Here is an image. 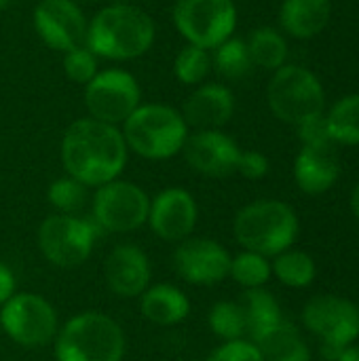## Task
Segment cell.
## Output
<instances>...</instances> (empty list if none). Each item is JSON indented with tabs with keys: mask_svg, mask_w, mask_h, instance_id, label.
Returning a JSON list of instances; mask_svg holds the SVG:
<instances>
[{
	"mask_svg": "<svg viewBox=\"0 0 359 361\" xmlns=\"http://www.w3.org/2000/svg\"><path fill=\"white\" fill-rule=\"evenodd\" d=\"M205 361H264L260 349L245 338L239 341H231L220 345L218 349H214L209 353V357Z\"/></svg>",
	"mask_w": 359,
	"mask_h": 361,
	"instance_id": "33",
	"label": "cell"
},
{
	"mask_svg": "<svg viewBox=\"0 0 359 361\" xmlns=\"http://www.w3.org/2000/svg\"><path fill=\"white\" fill-rule=\"evenodd\" d=\"M97 226L78 216L55 214L38 228V245L49 262L61 269L83 264L95 245Z\"/></svg>",
	"mask_w": 359,
	"mask_h": 361,
	"instance_id": "9",
	"label": "cell"
},
{
	"mask_svg": "<svg viewBox=\"0 0 359 361\" xmlns=\"http://www.w3.org/2000/svg\"><path fill=\"white\" fill-rule=\"evenodd\" d=\"M212 66H216V70L229 78V80H241L250 74L254 61L250 57L248 51V42L241 38H229L222 44H218L214 49L212 55Z\"/></svg>",
	"mask_w": 359,
	"mask_h": 361,
	"instance_id": "27",
	"label": "cell"
},
{
	"mask_svg": "<svg viewBox=\"0 0 359 361\" xmlns=\"http://www.w3.org/2000/svg\"><path fill=\"white\" fill-rule=\"evenodd\" d=\"M237 171L248 180H260L269 173V159L258 150H241Z\"/></svg>",
	"mask_w": 359,
	"mask_h": 361,
	"instance_id": "35",
	"label": "cell"
},
{
	"mask_svg": "<svg viewBox=\"0 0 359 361\" xmlns=\"http://www.w3.org/2000/svg\"><path fill=\"white\" fill-rule=\"evenodd\" d=\"M2 330L21 347L49 345L57 334L55 309L36 294H13L0 313Z\"/></svg>",
	"mask_w": 359,
	"mask_h": 361,
	"instance_id": "11",
	"label": "cell"
},
{
	"mask_svg": "<svg viewBox=\"0 0 359 361\" xmlns=\"http://www.w3.org/2000/svg\"><path fill=\"white\" fill-rule=\"evenodd\" d=\"M341 176V163L328 146H303L294 161V180L305 195L317 197L328 192Z\"/></svg>",
	"mask_w": 359,
	"mask_h": 361,
	"instance_id": "19",
	"label": "cell"
},
{
	"mask_svg": "<svg viewBox=\"0 0 359 361\" xmlns=\"http://www.w3.org/2000/svg\"><path fill=\"white\" fill-rule=\"evenodd\" d=\"M182 152L186 163L207 178H229L235 173L241 154L235 140L220 129L188 133Z\"/></svg>",
	"mask_w": 359,
	"mask_h": 361,
	"instance_id": "15",
	"label": "cell"
},
{
	"mask_svg": "<svg viewBox=\"0 0 359 361\" xmlns=\"http://www.w3.org/2000/svg\"><path fill=\"white\" fill-rule=\"evenodd\" d=\"M229 275L245 290H254V288H264V283L271 279L273 271H271L269 258H264L256 252L243 250L241 254L231 258Z\"/></svg>",
	"mask_w": 359,
	"mask_h": 361,
	"instance_id": "29",
	"label": "cell"
},
{
	"mask_svg": "<svg viewBox=\"0 0 359 361\" xmlns=\"http://www.w3.org/2000/svg\"><path fill=\"white\" fill-rule=\"evenodd\" d=\"M150 199L146 192L123 180L97 188L93 197V224L106 233H129L148 222Z\"/></svg>",
	"mask_w": 359,
	"mask_h": 361,
	"instance_id": "10",
	"label": "cell"
},
{
	"mask_svg": "<svg viewBox=\"0 0 359 361\" xmlns=\"http://www.w3.org/2000/svg\"><path fill=\"white\" fill-rule=\"evenodd\" d=\"M248 51L254 66L264 70H279L288 59V42L275 27H258L248 40Z\"/></svg>",
	"mask_w": 359,
	"mask_h": 361,
	"instance_id": "26",
	"label": "cell"
},
{
	"mask_svg": "<svg viewBox=\"0 0 359 361\" xmlns=\"http://www.w3.org/2000/svg\"><path fill=\"white\" fill-rule=\"evenodd\" d=\"M271 112L290 125H300L309 118L326 114V93L320 78L294 63H286L273 72L267 89Z\"/></svg>",
	"mask_w": 359,
	"mask_h": 361,
	"instance_id": "6",
	"label": "cell"
},
{
	"mask_svg": "<svg viewBox=\"0 0 359 361\" xmlns=\"http://www.w3.org/2000/svg\"><path fill=\"white\" fill-rule=\"evenodd\" d=\"M108 288L123 298L140 296L150 283V262L135 245H116L104 264Z\"/></svg>",
	"mask_w": 359,
	"mask_h": 361,
	"instance_id": "18",
	"label": "cell"
},
{
	"mask_svg": "<svg viewBox=\"0 0 359 361\" xmlns=\"http://www.w3.org/2000/svg\"><path fill=\"white\" fill-rule=\"evenodd\" d=\"M171 17L188 44L207 51L229 40L237 27V6L233 0H176Z\"/></svg>",
	"mask_w": 359,
	"mask_h": 361,
	"instance_id": "7",
	"label": "cell"
},
{
	"mask_svg": "<svg viewBox=\"0 0 359 361\" xmlns=\"http://www.w3.org/2000/svg\"><path fill=\"white\" fill-rule=\"evenodd\" d=\"M87 17L74 0H38L34 27L42 42L55 51H70L85 44Z\"/></svg>",
	"mask_w": 359,
	"mask_h": 361,
	"instance_id": "13",
	"label": "cell"
},
{
	"mask_svg": "<svg viewBox=\"0 0 359 361\" xmlns=\"http://www.w3.org/2000/svg\"><path fill=\"white\" fill-rule=\"evenodd\" d=\"M127 148L150 161H163L182 152L188 125L180 110L167 104H140L123 123Z\"/></svg>",
	"mask_w": 359,
	"mask_h": 361,
	"instance_id": "4",
	"label": "cell"
},
{
	"mask_svg": "<svg viewBox=\"0 0 359 361\" xmlns=\"http://www.w3.org/2000/svg\"><path fill=\"white\" fill-rule=\"evenodd\" d=\"M182 116L188 127L197 131L224 127L235 112V95L229 87L218 82H201L184 102Z\"/></svg>",
	"mask_w": 359,
	"mask_h": 361,
	"instance_id": "17",
	"label": "cell"
},
{
	"mask_svg": "<svg viewBox=\"0 0 359 361\" xmlns=\"http://www.w3.org/2000/svg\"><path fill=\"white\" fill-rule=\"evenodd\" d=\"M212 70V53L197 44L182 47L174 59V74L182 85L199 87Z\"/></svg>",
	"mask_w": 359,
	"mask_h": 361,
	"instance_id": "28",
	"label": "cell"
},
{
	"mask_svg": "<svg viewBox=\"0 0 359 361\" xmlns=\"http://www.w3.org/2000/svg\"><path fill=\"white\" fill-rule=\"evenodd\" d=\"M142 104V89L138 78L121 68L97 72L85 85V108L91 118L123 125L127 116Z\"/></svg>",
	"mask_w": 359,
	"mask_h": 361,
	"instance_id": "8",
	"label": "cell"
},
{
	"mask_svg": "<svg viewBox=\"0 0 359 361\" xmlns=\"http://www.w3.org/2000/svg\"><path fill=\"white\" fill-rule=\"evenodd\" d=\"M303 324L322 345L347 349L359 338V307L343 296L320 294L305 305Z\"/></svg>",
	"mask_w": 359,
	"mask_h": 361,
	"instance_id": "12",
	"label": "cell"
},
{
	"mask_svg": "<svg viewBox=\"0 0 359 361\" xmlns=\"http://www.w3.org/2000/svg\"><path fill=\"white\" fill-rule=\"evenodd\" d=\"M336 361H359V345L347 347Z\"/></svg>",
	"mask_w": 359,
	"mask_h": 361,
	"instance_id": "37",
	"label": "cell"
},
{
	"mask_svg": "<svg viewBox=\"0 0 359 361\" xmlns=\"http://www.w3.org/2000/svg\"><path fill=\"white\" fill-rule=\"evenodd\" d=\"M148 224L165 241L188 239L197 224V203L193 195L184 188L161 190L154 201H150Z\"/></svg>",
	"mask_w": 359,
	"mask_h": 361,
	"instance_id": "16",
	"label": "cell"
},
{
	"mask_svg": "<svg viewBox=\"0 0 359 361\" xmlns=\"http://www.w3.org/2000/svg\"><path fill=\"white\" fill-rule=\"evenodd\" d=\"M239 307L245 319V336L254 345L284 322L277 298L264 288L245 290L243 296L239 298Z\"/></svg>",
	"mask_w": 359,
	"mask_h": 361,
	"instance_id": "21",
	"label": "cell"
},
{
	"mask_svg": "<svg viewBox=\"0 0 359 361\" xmlns=\"http://www.w3.org/2000/svg\"><path fill=\"white\" fill-rule=\"evenodd\" d=\"M142 313L148 322L167 328L188 317L190 302L182 290L167 283H159L142 294Z\"/></svg>",
	"mask_w": 359,
	"mask_h": 361,
	"instance_id": "22",
	"label": "cell"
},
{
	"mask_svg": "<svg viewBox=\"0 0 359 361\" xmlns=\"http://www.w3.org/2000/svg\"><path fill=\"white\" fill-rule=\"evenodd\" d=\"M85 184H80L78 180L66 176V178H59L55 180L51 186H49V203L53 207H57L61 214H70L74 216L83 205H85V199H87V192H85Z\"/></svg>",
	"mask_w": 359,
	"mask_h": 361,
	"instance_id": "31",
	"label": "cell"
},
{
	"mask_svg": "<svg viewBox=\"0 0 359 361\" xmlns=\"http://www.w3.org/2000/svg\"><path fill=\"white\" fill-rule=\"evenodd\" d=\"M174 267L193 286H214L229 277L231 256L214 239H184L174 254Z\"/></svg>",
	"mask_w": 359,
	"mask_h": 361,
	"instance_id": "14",
	"label": "cell"
},
{
	"mask_svg": "<svg viewBox=\"0 0 359 361\" xmlns=\"http://www.w3.org/2000/svg\"><path fill=\"white\" fill-rule=\"evenodd\" d=\"M127 144L116 125L91 116L74 121L61 137V163L70 178L85 186H104L121 176Z\"/></svg>",
	"mask_w": 359,
	"mask_h": 361,
	"instance_id": "1",
	"label": "cell"
},
{
	"mask_svg": "<svg viewBox=\"0 0 359 361\" xmlns=\"http://www.w3.org/2000/svg\"><path fill=\"white\" fill-rule=\"evenodd\" d=\"M332 4L330 0H284L279 8L281 27L300 40L315 38L330 23Z\"/></svg>",
	"mask_w": 359,
	"mask_h": 361,
	"instance_id": "20",
	"label": "cell"
},
{
	"mask_svg": "<svg viewBox=\"0 0 359 361\" xmlns=\"http://www.w3.org/2000/svg\"><path fill=\"white\" fill-rule=\"evenodd\" d=\"M324 116L332 144L359 146V93L339 99Z\"/></svg>",
	"mask_w": 359,
	"mask_h": 361,
	"instance_id": "24",
	"label": "cell"
},
{
	"mask_svg": "<svg viewBox=\"0 0 359 361\" xmlns=\"http://www.w3.org/2000/svg\"><path fill=\"white\" fill-rule=\"evenodd\" d=\"M8 2H11V0H0V11H2V8H6V6H8Z\"/></svg>",
	"mask_w": 359,
	"mask_h": 361,
	"instance_id": "39",
	"label": "cell"
},
{
	"mask_svg": "<svg viewBox=\"0 0 359 361\" xmlns=\"http://www.w3.org/2000/svg\"><path fill=\"white\" fill-rule=\"evenodd\" d=\"M152 17L131 2H110L87 23L85 44L104 59L129 61L148 53L154 42Z\"/></svg>",
	"mask_w": 359,
	"mask_h": 361,
	"instance_id": "2",
	"label": "cell"
},
{
	"mask_svg": "<svg viewBox=\"0 0 359 361\" xmlns=\"http://www.w3.org/2000/svg\"><path fill=\"white\" fill-rule=\"evenodd\" d=\"M57 361H121L125 334L121 326L102 313L72 317L55 341Z\"/></svg>",
	"mask_w": 359,
	"mask_h": 361,
	"instance_id": "5",
	"label": "cell"
},
{
	"mask_svg": "<svg viewBox=\"0 0 359 361\" xmlns=\"http://www.w3.org/2000/svg\"><path fill=\"white\" fill-rule=\"evenodd\" d=\"M97 72V55L87 44H80L63 53V74L72 82L87 85Z\"/></svg>",
	"mask_w": 359,
	"mask_h": 361,
	"instance_id": "32",
	"label": "cell"
},
{
	"mask_svg": "<svg viewBox=\"0 0 359 361\" xmlns=\"http://www.w3.org/2000/svg\"><path fill=\"white\" fill-rule=\"evenodd\" d=\"M110 2H131V0H110Z\"/></svg>",
	"mask_w": 359,
	"mask_h": 361,
	"instance_id": "40",
	"label": "cell"
},
{
	"mask_svg": "<svg viewBox=\"0 0 359 361\" xmlns=\"http://www.w3.org/2000/svg\"><path fill=\"white\" fill-rule=\"evenodd\" d=\"M15 294V277L6 264L0 262V307Z\"/></svg>",
	"mask_w": 359,
	"mask_h": 361,
	"instance_id": "36",
	"label": "cell"
},
{
	"mask_svg": "<svg viewBox=\"0 0 359 361\" xmlns=\"http://www.w3.org/2000/svg\"><path fill=\"white\" fill-rule=\"evenodd\" d=\"M271 271L284 286L296 288V290L309 288L317 275L313 256L303 250H292V247L275 256V260L271 262Z\"/></svg>",
	"mask_w": 359,
	"mask_h": 361,
	"instance_id": "25",
	"label": "cell"
},
{
	"mask_svg": "<svg viewBox=\"0 0 359 361\" xmlns=\"http://www.w3.org/2000/svg\"><path fill=\"white\" fill-rule=\"evenodd\" d=\"M209 328L212 332L231 343V341H239L245 336V319H243V311L239 307V302H216L209 311Z\"/></svg>",
	"mask_w": 359,
	"mask_h": 361,
	"instance_id": "30",
	"label": "cell"
},
{
	"mask_svg": "<svg viewBox=\"0 0 359 361\" xmlns=\"http://www.w3.org/2000/svg\"><path fill=\"white\" fill-rule=\"evenodd\" d=\"M296 129H298V137H300L303 146H328V144H332L324 114L300 123Z\"/></svg>",
	"mask_w": 359,
	"mask_h": 361,
	"instance_id": "34",
	"label": "cell"
},
{
	"mask_svg": "<svg viewBox=\"0 0 359 361\" xmlns=\"http://www.w3.org/2000/svg\"><path fill=\"white\" fill-rule=\"evenodd\" d=\"M233 231L243 250L275 258L294 245L298 237V216L284 201L262 199L239 209Z\"/></svg>",
	"mask_w": 359,
	"mask_h": 361,
	"instance_id": "3",
	"label": "cell"
},
{
	"mask_svg": "<svg viewBox=\"0 0 359 361\" xmlns=\"http://www.w3.org/2000/svg\"><path fill=\"white\" fill-rule=\"evenodd\" d=\"M351 212H353V216L359 220V182L355 184V188H353V192H351Z\"/></svg>",
	"mask_w": 359,
	"mask_h": 361,
	"instance_id": "38",
	"label": "cell"
},
{
	"mask_svg": "<svg viewBox=\"0 0 359 361\" xmlns=\"http://www.w3.org/2000/svg\"><path fill=\"white\" fill-rule=\"evenodd\" d=\"M256 347L260 349L264 361H311L313 357L307 341L288 322H281L275 330L260 338Z\"/></svg>",
	"mask_w": 359,
	"mask_h": 361,
	"instance_id": "23",
	"label": "cell"
}]
</instances>
